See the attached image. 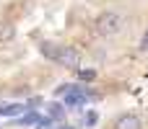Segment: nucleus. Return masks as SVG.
<instances>
[{"mask_svg":"<svg viewBox=\"0 0 148 129\" xmlns=\"http://www.w3.org/2000/svg\"><path fill=\"white\" fill-rule=\"evenodd\" d=\"M13 36H16V23L8 18H0V44L13 41Z\"/></svg>","mask_w":148,"mask_h":129,"instance_id":"obj_4","label":"nucleus"},{"mask_svg":"<svg viewBox=\"0 0 148 129\" xmlns=\"http://www.w3.org/2000/svg\"><path fill=\"white\" fill-rule=\"evenodd\" d=\"M78 78H83V80H96V72H94V70H81Z\"/></svg>","mask_w":148,"mask_h":129,"instance_id":"obj_5","label":"nucleus"},{"mask_svg":"<svg viewBox=\"0 0 148 129\" xmlns=\"http://www.w3.org/2000/svg\"><path fill=\"white\" fill-rule=\"evenodd\" d=\"M125 28V18L120 10H101L94 21V31L99 36H117Z\"/></svg>","mask_w":148,"mask_h":129,"instance_id":"obj_2","label":"nucleus"},{"mask_svg":"<svg viewBox=\"0 0 148 129\" xmlns=\"http://www.w3.org/2000/svg\"><path fill=\"white\" fill-rule=\"evenodd\" d=\"M109 129H143V119L135 111H122L112 119Z\"/></svg>","mask_w":148,"mask_h":129,"instance_id":"obj_3","label":"nucleus"},{"mask_svg":"<svg viewBox=\"0 0 148 129\" xmlns=\"http://www.w3.org/2000/svg\"><path fill=\"white\" fill-rule=\"evenodd\" d=\"M44 52V57H49L52 62H57L60 67H68V70H78L81 62H83V52L75 49V47H68V44H52V41H42L39 47Z\"/></svg>","mask_w":148,"mask_h":129,"instance_id":"obj_1","label":"nucleus"}]
</instances>
